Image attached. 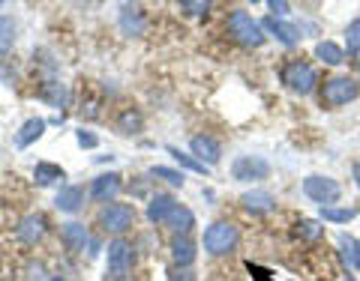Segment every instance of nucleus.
Returning <instances> with one entry per match:
<instances>
[{"mask_svg":"<svg viewBox=\"0 0 360 281\" xmlns=\"http://www.w3.org/2000/svg\"><path fill=\"white\" fill-rule=\"evenodd\" d=\"M168 252H171V260H175L180 269H186L195 263V243L190 236H175L168 245Z\"/></svg>","mask_w":360,"mask_h":281,"instance_id":"a211bd4d","label":"nucleus"},{"mask_svg":"<svg viewBox=\"0 0 360 281\" xmlns=\"http://www.w3.org/2000/svg\"><path fill=\"white\" fill-rule=\"evenodd\" d=\"M168 153L175 156V162H177V164H183V168H190V171H195V173H207V168H204L201 162H195L190 153H180L177 147H168Z\"/></svg>","mask_w":360,"mask_h":281,"instance_id":"7c9ffc66","label":"nucleus"},{"mask_svg":"<svg viewBox=\"0 0 360 281\" xmlns=\"http://www.w3.org/2000/svg\"><path fill=\"white\" fill-rule=\"evenodd\" d=\"M124 192V177L120 173H100V177L90 183V201L96 204H114L117 195Z\"/></svg>","mask_w":360,"mask_h":281,"instance_id":"1a4fd4ad","label":"nucleus"},{"mask_svg":"<svg viewBox=\"0 0 360 281\" xmlns=\"http://www.w3.org/2000/svg\"><path fill=\"white\" fill-rule=\"evenodd\" d=\"M270 173V162L261 156H237L232 164V177L237 183H252V180H265Z\"/></svg>","mask_w":360,"mask_h":281,"instance_id":"6e6552de","label":"nucleus"},{"mask_svg":"<svg viewBox=\"0 0 360 281\" xmlns=\"http://www.w3.org/2000/svg\"><path fill=\"white\" fill-rule=\"evenodd\" d=\"M135 219H138V212H135L133 204H117V201H114V204H105L100 210L96 225H100L105 234H111V236H124L126 230L135 228Z\"/></svg>","mask_w":360,"mask_h":281,"instance_id":"f03ea898","label":"nucleus"},{"mask_svg":"<svg viewBox=\"0 0 360 281\" xmlns=\"http://www.w3.org/2000/svg\"><path fill=\"white\" fill-rule=\"evenodd\" d=\"M315 57L322 63H327V66H342V63H346V48L337 45V42H330V39H324V42L315 45Z\"/></svg>","mask_w":360,"mask_h":281,"instance_id":"412c9836","label":"nucleus"},{"mask_svg":"<svg viewBox=\"0 0 360 281\" xmlns=\"http://www.w3.org/2000/svg\"><path fill=\"white\" fill-rule=\"evenodd\" d=\"M190 150H192V159L201 162L204 168L219 164V159H223V147H219V140L210 138V135H195L190 140Z\"/></svg>","mask_w":360,"mask_h":281,"instance_id":"9d476101","label":"nucleus"},{"mask_svg":"<svg viewBox=\"0 0 360 281\" xmlns=\"http://www.w3.org/2000/svg\"><path fill=\"white\" fill-rule=\"evenodd\" d=\"M282 84L300 96H309L318 87V72L306 60H289L282 66Z\"/></svg>","mask_w":360,"mask_h":281,"instance_id":"39448f33","label":"nucleus"},{"mask_svg":"<svg viewBox=\"0 0 360 281\" xmlns=\"http://www.w3.org/2000/svg\"><path fill=\"white\" fill-rule=\"evenodd\" d=\"M60 243L69 254H85V249L90 245V234H87L85 225H78V221H67V225L60 228Z\"/></svg>","mask_w":360,"mask_h":281,"instance_id":"ddd939ff","label":"nucleus"},{"mask_svg":"<svg viewBox=\"0 0 360 281\" xmlns=\"http://www.w3.org/2000/svg\"><path fill=\"white\" fill-rule=\"evenodd\" d=\"M355 69H357V75H360V54H357V60H355Z\"/></svg>","mask_w":360,"mask_h":281,"instance_id":"c9c22d12","label":"nucleus"},{"mask_svg":"<svg viewBox=\"0 0 360 281\" xmlns=\"http://www.w3.org/2000/svg\"><path fill=\"white\" fill-rule=\"evenodd\" d=\"M45 234H48V221L43 212H30V216H24L19 221V228H15V236H19V243H24V245H36Z\"/></svg>","mask_w":360,"mask_h":281,"instance_id":"9b49d317","label":"nucleus"},{"mask_svg":"<svg viewBox=\"0 0 360 281\" xmlns=\"http://www.w3.org/2000/svg\"><path fill=\"white\" fill-rule=\"evenodd\" d=\"M144 27H147L144 12L138 10V6H124V12H120V30H124L126 36H142Z\"/></svg>","mask_w":360,"mask_h":281,"instance_id":"6ab92c4d","label":"nucleus"},{"mask_svg":"<svg viewBox=\"0 0 360 281\" xmlns=\"http://www.w3.org/2000/svg\"><path fill=\"white\" fill-rule=\"evenodd\" d=\"M346 51L348 54H360V19H355L346 27Z\"/></svg>","mask_w":360,"mask_h":281,"instance_id":"c85d7f7f","label":"nucleus"},{"mask_svg":"<svg viewBox=\"0 0 360 281\" xmlns=\"http://www.w3.org/2000/svg\"><path fill=\"white\" fill-rule=\"evenodd\" d=\"M175 206H177V201L171 195H153L150 201H147V219L153 221V225H166L168 221V216L175 212Z\"/></svg>","mask_w":360,"mask_h":281,"instance_id":"dca6fc26","label":"nucleus"},{"mask_svg":"<svg viewBox=\"0 0 360 281\" xmlns=\"http://www.w3.org/2000/svg\"><path fill=\"white\" fill-rule=\"evenodd\" d=\"M339 245H342V258L348 260V267H351V269H360V239L342 236Z\"/></svg>","mask_w":360,"mask_h":281,"instance_id":"bb28decb","label":"nucleus"},{"mask_svg":"<svg viewBox=\"0 0 360 281\" xmlns=\"http://www.w3.org/2000/svg\"><path fill=\"white\" fill-rule=\"evenodd\" d=\"M267 10L273 12V19H285V15H289V3H285V0H270Z\"/></svg>","mask_w":360,"mask_h":281,"instance_id":"473e14b6","label":"nucleus"},{"mask_svg":"<svg viewBox=\"0 0 360 281\" xmlns=\"http://www.w3.org/2000/svg\"><path fill=\"white\" fill-rule=\"evenodd\" d=\"M351 177H355V186L360 188V162H355V168H351Z\"/></svg>","mask_w":360,"mask_h":281,"instance_id":"f704fd0d","label":"nucleus"},{"mask_svg":"<svg viewBox=\"0 0 360 281\" xmlns=\"http://www.w3.org/2000/svg\"><path fill=\"white\" fill-rule=\"evenodd\" d=\"M237 239H240V230L232 221H214L207 230H204V252L210 258H225L237 249Z\"/></svg>","mask_w":360,"mask_h":281,"instance_id":"7ed1b4c3","label":"nucleus"},{"mask_svg":"<svg viewBox=\"0 0 360 281\" xmlns=\"http://www.w3.org/2000/svg\"><path fill=\"white\" fill-rule=\"evenodd\" d=\"M43 132H45V120L43 117L24 120V126L19 129V135H15V147H30L34 140L43 138Z\"/></svg>","mask_w":360,"mask_h":281,"instance_id":"aec40b11","label":"nucleus"},{"mask_svg":"<svg viewBox=\"0 0 360 281\" xmlns=\"http://www.w3.org/2000/svg\"><path fill=\"white\" fill-rule=\"evenodd\" d=\"M150 177H159V180H166L168 186H183L186 180H183V173L175 171V168H162V164H157V168H150Z\"/></svg>","mask_w":360,"mask_h":281,"instance_id":"c756f323","label":"nucleus"},{"mask_svg":"<svg viewBox=\"0 0 360 281\" xmlns=\"http://www.w3.org/2000/svg\"><path fill=\"white\" fill-rule=\"evenodd\" d=\"M39 96H43L48 105H54V108H63V105H67V87H63L60 81H45V84L39 87Z\"/></svg>","mask_w":360,"mask_h":281,"instance_id":"393cba45","label":"nucleus"},{"mask_svg":"<svg viewBox=\"0 0 360 281\" xmlns=\"http://www.w3.org/2000/svg\"><path fill=\"white\" fill-rule=\"evenodd\" d=\"M34 180H36V186H54V183H60V180H67V173H63L60 164L39 162L34 168Z\"/></svg>","mask_w":360,"mask_h":281,"instance_id":"4be33fe9","label":"nucleus"},{"mask_svg":"<svg viewBox=\"0 0 360 281\" xmlns=\"http://www.w3.org/2000/svg\"><path fill=\"white\" fill-rule=\"evenodd\" d=\"M15 33H19V24L12 15H0V57L15 48Z\"/></svg>","mask_w":360,"mask_h":281,"instance_id":"5701e85b","label":"nucleus"},{"mask_svg":"<svg viewBox=\"0 0 360 281\" xmlns=\"http://www.w3.org/2000/svg\"><path fill=\"white\" fill-rule=\"evenodd\" d=\"M304 195L309 201L322 204V210H324V206H333L342 197V186L333 177H318V173H313V177L304 180Z\"/></svg>","mask_w":360,"mask_h":281,"instance_id":"0eeeda50","label":"nucleus"},{"mask_svg":"<svg viewBox=\"0 0 360 281\" xmlns=\"http://www.w3.org/2000/svg\"><path fill=\"white\" fill-rule=\"evenodd\" d=\"M258 24H261V30H265V36L280 39L282 45H297V39H300V27H297V24H291V21H285V19H273V15H267V19L258 21Z\"/></svg>","mask_w":360,"mask_h":281,"instance_id":"f8f14e48","label":"nucleus"},{"mask_svg":"<svg viewBox=\"0 0 360 281\" xmlns=\"http://www.w3.org/2000/svg\"><path fill=\"white\" fill-rule=\"evenodd\" d=\"M54 281H63V278H54Z\"/></svg>","mask_w":360,"mask_h":281,"instance_id":"e433bc0d","label":"nucleus"},{"mask_svg":"<svg viewBox=\"0 0 360 281\" xmlns=\"http://www.w3.org/2000/svg\"><path fill=\"white\" fill-rule=\"evenodd\" d=\"M76 140H78V147H87V150L100 147V138H96L93 132H85V129H78V132H76Z\"/></svg>","mask_w":360,"mask_h":281,"instance_id":"2f4dec72","label":"nucleus"},{"mask_svg":"<svg viewBox=\"0 0 360 281\" xmlns=\"http://www.w3.org/2000/svg\"><path fill=\"white\" fill-rule=\"evenodd\" d=\"M297 236L309 239V243H315V239H322V236H324V228H322V221H313V219H300V221H297Z\"/></svg>","mask_w":360,"mask_h":281,"instance_id":"cd10ccee","label":"nucleus"},{"mask_svg":"<svg viewBox=\"0 0 360 281\" xmlns=\"http://www.w3.org/2000/svg\"><path fill=\"white\" fill-rule=\"evenodd\" d=\"M351 219H357V210H355V206H324V210H322V221L348 225Z\"/></svg>","mask_w":360,"mask_h":281,"instance_id":"a878e982","label":"nucleus"},{"mask_svg":"<svg viewBox=\"0 0 360 281\" xmlns=\"http://www.w3.org/2000/svg\"><path fill=\"white\" fill-rule=\"evenodd\" d=\"M180 10H186L190 15H201V12L210 10V3H201V0H199V3H190V0H183V3H180Z\"/></svg>","mask_w":360,"mask_h":281,"instance_id":"72a5a7b5","label":"nucleus"},{"mask_svg":"<svg viewBox=\"0 0 360 281\" xmlns=\"http://www.w3.org/2000/svg\"><path fill=\"white\" fill-rule=\"evenodd\" d=\"M240 204H243V210L252 212V216H265V212L270 210H276V197L265 192V188H256V192H247L240 197Z\"/></svg>","mask_w":360,"mask_h":281,"instance_id":"2eb2a0df","label":"nucleus"},{"mask_svg":"<svg viewBox=\"0 0 360 281\" xmlns=\"http://www.w3.org/2000/svg\"><path fill=\"white\" fill-rule=\"evenodd\" d=\"M142 126H144V120H142V114H138L135 108L120 111V117H117V132H120V135H138Z\"/></svg>","mask_w":360,"mask_h":281,"instance_id":"b1692460","label":"nucleus"},{"mask_svg":"<svg viewBox=\"0 0 360 281\" xmlns=\"http://www.w3.org/2000/svg\"><path fill=\"white\" fill-rule=\"evenodd\" d=\"M225 30H228V36H232L237 45H243V48L265 45V30H261V24L252 19L247 10H232V12H228Z\"/></svg>","mask_w":360,"mask_h":281,"instance_id":"f257e3e1","label":"nucleus"},{"mask_svg":"<svg viewBox=\"0 0 360 281\" xmlns=\"http://www.w3.org/2000/svg\"><path fill=\"white\" fill-rule=\"evenodd\" d=\"M360 96V84L348 75H333L322 84V108H342Z\"/></svg>","mask_w":360,"mask_h":281,"instance_id":"20e7f679","label":"nucleus"},{"mask_svg":"<svg viewBox=\"0 0 360 281\" xmlns=\"http://www.w3.org/2000/svg\"><path fill=\"white\" fill-rule=\"evenodd\" d=\"M166 228L171 230L175 236H190L192 234V228H195V216H192V210L190 206H175V212L168 216V221H166Z\"/></svg>","mask_w":360,"mask_h":281,"instance_id":"f3484780","label":"nucleus"},{"mask_svg":"<svg viewBox=\"0 0 360 281\" xmlns=\"http://www.w3.org/2000/svg\"><path fill=\"white\" fill-rule=\"evenodd\" d=\"M85 186H63L60 192H57V197H54V206L60 212H78L81 206H85Z\"/></svg>","mask_w":360,"mask_h":281,"instance_id":"4468645a","label":"nucleus"},{"mask_svg":"<svg viewBox=\"0 0 360 281\" xmlns=\"http://www.w3.org/2000/svg\"><path fill=\"white\" fill-rule=\"evenodd\" d=\"M105 252H109L105 258H109L111 281H124L129 276V269H133V263H135V245L124 236H114Z\"/></svg>","mask_w":360,"mask_h":281,"instance_id":"423d86ee","label":"nucleus"}]
</instances>
